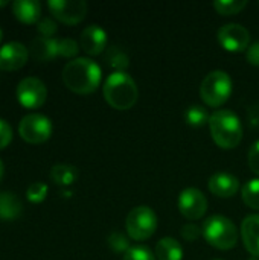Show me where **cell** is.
Instances as JSON below:
<instances>
[{"mask_svg": "<svg viewBox=\"0 0 259 260\" xmlns=\"http://www.w3.org/2000/svg\"><path fill=\"white\" fill-rule=\"evenodd\" d=\"M217 260H218V259H217Z\"/></svg>", "mask_w": 259, "mask_h": 260, "instance_id": "74e56055", "label": "cell"}, {"mask_svg": "<svg viewBox=\"0 0 259 260\" xmlns=\"http://www.w3.org/2000/svg\"><path fill=\"white\" fill-rule=\"evenodd\" d=\"M21 201L12 192H0V219L14 221L21 213Z\"/></svg>", "mask_w": 259, "mask_h": 260, "instance_id": "ac0fdd59", "label": "cell"}, {"mask_svg": "<svg viewBox=\"0 0 259 260\" xmlns=\"http://www.w3.org/2000/svg\"><path fill=\"white\" fill-rule=\"evenodd\" d=\"M209 117H211V114L202 105H191L185 111V120H186V123L191 125V126H195V128H200L205 123H209Z\"/></svg>", "mask_w": 259, "mask_h": 260, "instance_id": "603a6c76", "label": "cell"}, {"mask_svg": "<svg viewBox=\"0 0 259 260\" xmlns=\"http://www.w3.org/2000/svg\"><path fill=\"white\" fill-rule=\"evenodd\" d=\"M108 245L113 251L116 253H127L131 247H130V238H127L122 232H113L108 236Z\"/></svg>", "mask_w": 259, "mask_h": 260, "instance_id": "d4e9b609", "label": "cell"}, {"mask_svg": "<svg viewBox=\"0 0 259 260\" xmlns=\"http://www.w3.org/2000/svg\"><path fill=\"white\" fill-rule=\"evenodd\" d=\"M241 239L244 248L255 257H259V215H249L241 222Z\"/></svg>", "mask_w": 259, "mask_h": 260, "instance_id": "9a60e30c", "label": "cell"}, {"mask_svg": "<svg viewBox=\"0 0 259 260\" xmlns=\"http://www.w3.org/2000/svg\"><path fill=\"white\" fill-rule=\"evenodd\" d=\"M182 238L188 242H194L197 241L200 236H203V232H202V227L195 225V224H186L182 227V232H180Z\"/></svg>", "mask_w": 259, "mask_h": 260, "instance_id": "f546056e", "label": "cell"}, {"mask_svg": "<svg viewBox=\"0 0 259 260\" xmlns=\"http://www.w3.org/2000/svg\"><path fill=\"white\" fill-rule=\"evenodd\" d=\"M209 129L214 142L221 149H234L243 140L241 120L231 110H215L209 117Z\"/></svg>", "mask_w": 259, "mask_h": 260, "instance_id": "3957f363", "label": "cell"}, {"mask_svg": "<svg viewBox=\"0 0 259 260\" xmlns=\"http://www.w3.org/2000/svg\"><path fill=\"white\" fill-rule=\"evenodd\" d=\"M50 178L58 186H70L78 178V169L72 165H55L50 169Z\"/></svg>", "mask_w": 259, "mask_h": 260, "instance_id": "ffe728a7", "label": "cell"}, {"mask_svg": "<svg viewBox=\"0 0 259 260\" xmlns=\"http://www.w3.org/2000/svg\"><path fill=\"white\" fill-rule=\"evenodd\" d=\"M102 93L107 104L119 111L130 110L139 98L136 81L127 72L110 73L104 82Z\"/></svg>", "mask_w": 259, "mask_h": 260, "instance_id": "7a4b0ae2", "label": "cell"}, {"mask_svg": "<svg viewBox=\"0 0 259 260\" xmlns=\"http://www.w3.org/2000/svg\"><path fill=\"white\" fill-rule=\"evenodd\" d=\"M105 61L110 67L114 69V72H125L127 67L130 66V58L128 55L116 47V46H111L110 49H107V53H105Z\"/></svg>", "mask_w": 259, "mask_h": 260, "instance_id": "44dd1931", "label": "cell"}, {"mask_svg": "<svg viewBox=\"0 0 259 260\" xmlns=\"http://www.w3.org/2000/svg\"><path fill=\"white\" fill-rule=\"evenodd\" d=\"M246 56H247L249 64H252L255 67H259V41L249 46V49L246 52Z\"/></svg>", "mask_w": 259, "mask_h": 260, "instance_id": "d6a6232c", "label": "cell"}, {"mask_svg": "<svg viewBox=\"0 0 259 260\" xmlns=\"http://www.w3.org/2000/svg\"><path fill=\"white\" fill-rule=\"evenodd\" d=\"M5 5H8V2L6 0H0V8H3Z\"/></svg>", "mask_w": 259, "mask_h": 260, "instance_id": "e575fe53", "label": "cell"}, {"mask_svg": "<svg viewBox=\"0 0 259 260\" xmlns=\"http://www.w3.org/2000/svg\"><path fill=\"white\" fill-rule=\"evenodd\" d=\"M249 168L259 177V140H256L249 151Z\"/></svg>", "mask_w": 259, "mask_h": 260, "instance_id": "1f68e13d", "label": "cell"}, {"mask_svg": "<svg viewBox=\"0 0 259 260\" xmlns=\"http://www.w3.org/2000/svg\"><path fill=\"white\" fill-rule=\"evenodd\" d=\"M12 12L24 24H32L40 21L41 5L37 0H15L12 3Z\"/></svg>", "mask_w": 259, "mask_h": 260, "instance_id": "e0dca14e", "label": "cell"}, {"mask_svg": "<svg viewBox=\"0 0 259 260\" xmlns=\"http://www.w3.org/2000/svg\"><path fill=\"white\" fill-rule=\"evenodd\" d=\"M203 238L217 250H232L238 242L237 225L223 215H214L208 218L202 225Z\"/></svg>", "mask_w": 259, "mask_h": 260, "instance_id": "277c9868", "label": "cell"}, {"mask_svg": "<svg viewBox=\"0 0 259 260\" xmlns=\"http://www.w3.org/2000/svg\"><path fill=\"white\" fill-rule=\"evenodd\" d=\"M154 256L157 260H182L183 248L174 238H163L157 242Z\"/></svg>", "mask_w": 259, "mask_h": 260, "instance_id": "d6986e66", "label": "cell"}, {"mask_svg": "<svg viewBox=\"0 0 259 260\" xmlns=\"http://www.w3.org/2000/svg\"><path fill=\"white\" fill-rule=\"evenodd\" d=\"M79 52V44L73 38H63L58 40V56L73 58Z\"/></svg>", "mask_w": 259, "mask_h": 260, "instance_id": "4316f807", "label": "cell"}, {"mask_svg": "<svg viewBox=\"0 0 259 260\" xmlns=\"http://www.w3.org/2000/svg\"><path fill=\"white\" fill-rule=\"evenodd\" d=\"M122 260H157L154 253L143 247V245H136V247H131L125 254H124V259Z\"/></svg>", "mask_w": 259, "mask_h": 260, "instance_id": "484cf974", "label": "cell"}, {"mask_svg": "<svg viewBox=\"0 0 259 260\" xmlns=\"http://www.w3.org/2000/svg\"><path fill=\"white\" fill-rule=\"evenodd\" d=\"M29 58V49L18 43L11 41L0 47V70L15 72L21 69Z\"/></svg>", "mask_w": 259, "mask_h": 260, "instance_id": "7c38bea8", "label": "cell"}, {"mask_svg": "<svg viewBox=\"0 0 259 260\" xmlns=\"http://www.w3.org/2000/svg\"><path fill=\"white\" fill-rule=\"evenodd\" d=\"M2 37H3V32H2V27H0V40H2Z\"/></svg>", "mask_w": 259, "mask_h": 260, "instance_id": "8d00e7d4", "label": "cell"}, {"mask_svg": "<svg viewBox=\"0 0 259 260\" xmlns=\"http://www.w3.org/2000/svg\"><path fill=\"white\" fill-rule=\"evenodd\" d=\"M232 94V79L224 70H214L205 76L200 85V96L208 107L220 108Z\"/></svg>", "mask_w": 259, "mask_h": 260, "instance_id": "5b68a950", "label": "cell"}, {"mask_svg": "<svg viewBox=\"0 0 259 260\" xmlns=\"http://www.w3.org/2000/svg\"><path fill=\"white\" fill-rule=\"evenodd\" d=\"M179 210L189 221H198L206 215L208 200L205 193L195 187H188L180 192L179 197Z\"/></svg>", "mask_w": 259, "mask_h": 260, "instance_id": "8fae6325", "label": "cell"}, {"mask_svg": "<svg viewBox=\"0 0 259 260\" xmlns=\"http://www.w3.org/2000/svg\"><path fill=\"white\" fill-rule=\"evenodd\" d=\"M46 195H47V186L40 181L32 183L26 190V197L32 203H41L46 198Z\"/></svg>", "mask_w": 259, "mask_h": 260, "instance_id": "83f0119b", "label": "cell"}, {"mask_svg": "<svg viewBox=\"0 0 259 260\" xmlns=\"http://www.w3.org/2000/svg\"><path fill=\"white\" fill-rule=\"evenodd\" d=\"M2 177H3V163L0 161V180H2Z\"/></svg>", "mask_w": 259, "mask_h": 260, "instance_id": "836d02e7", "label": "cell"}, {"mask_svg": "<svg viewBox=\"0 0 259 260\" xmlns=\"http://www.w3.org/2000/svg\"><path fill=\"white\" fill-rule=\"evenodd\" d=\"M37 29H38V32H40L41 37L53 38V35H55L56 30H58V26H56V23H55L52 18L44 17V18H41V20L37 23Z\"/></svg>", "mask_w": 259, "mask_h": 260, "instance_id": "f1b7e54d", "label": "cell"}, {"mask_svg": "<svg viewBox=\"0 0 259 260\" xmlns=\"http://www.w3.org/2000/svg\"><path fill=\"white\" fill-rule=\"evenodd\" d=\"M47 88L38 78H24L17 85V99L24 108H38L46 102Z\"/></svg>", "mask_w": 259, "mask_h": 260, "instance_id": "9c48e42d", "label": "cell"}, {"mask_svg": "<svg viewBox=\"0 0 259 260\" xmlns=\"http://www.w3.org/2000/svg\"><path fill=\"white\" fill-rule=\"evenodd\" d=\"M247 6V0H217L214 8L221 15H235L240 14Z\"/></svg>", "mask_w": 259, "mask_h": 260, "instance_id": "cb8c5ba5", "label": "cell"}, {"mask_svg": "<svg viewBox=\"0 0 259 260\" xmlns=\"http://www.w3.org/2000/svg\"><path fill=\"white\" fill-rule=\"evenodd\" d=\"M208 189L218 198H232L240 190V180L229 172H215L208 181Z\"/></svg>", "mask_w": 259, "mask_h": 260, "instance_id": "5bb4252c", "label": "cell"}, {"mask_svg": "<svg viewBox=\"0 0 259 260\" xmlns=\"http://www.w3.org/2000/svg\"><path fill=\"white\" fill-rule=\"evenodd\" d=\"M29 52L37 61L46 62L58 56V40L56 38H46V37H35L29 44Z\"/></svg>", "mask_w": 259, "mask_h": 260, "instance_id": "2e32d148", "label": "cell"}, {"mask_svg": "<svg viewBox=\"0 0 259 260\" xmlns=\"http://www.w3.org/2000/svg\"><path fill=\"white\" fill-rule=\"evenodd\" d=\"M18 133L24 142L32 143V145H40V143H44L50 137L52 122L49 120V117L43 114L32 113V114L24 116L20 120Z\"/></svg>", "mask_w": 259, "mask_h": 260, "instance_id": "52a82bcc", "label": "cell"}, {"mask_svg": "<svg viewBox=\"0 0 259 260\" xmlns=\"http://www.w3.org/2000/svg\"><path fill=\"white\" fill-rule=\"evenodd\" d=\"M218 43L227 52H244L249 49L250 32L238 23H229L218 29Z\"/></svg>", "mask_w": 259, "mask_h": 260, "instance_id": "30bf717a", "label": "cell"}, {"mask_svg": "<svg viewBox=\"0 0 259 260\" xmlns=\"http://www.w3.org/2000/svg\"><path fill=\"white\" fill-rule=\"evenodd\" d=\"M47 6L58 21L70 26L82 21L89 9L84 0H49Z\"/></svg>", "mask_w": 259, "mask_h": 260, "instance_id": "ba28073f", "label": "cell"}, {"mask_svg": "<svg viewBox=\"0 0 259 260\" xmlns=\"http://www.w3.org/2000/svg\"><path fill=\"white\" fill-rule=\"evenodd\" d=\"M79 46L87 55H99L107 47V34L105 30L98 24L87 26L79 37Z\"/></svg>", "mask_w": 259, "mask_h": 260, "instance_id": "4fadbf2b", "label": "cell"}, {"mask_svg": "<svg viewBox=\"0 0 259 260\" xmlns=\"http://www.w3.org/2000/svg\"><path fill=\"white\" fill-rule=\"evenodd\" d=\"M241 198L247 207L259 210V178L247 181L241 187Z\"/></svg>", "mask_w": 259, "mask_h": 260, "instance_id": "7402d4cb", "label": "cell"}, {"mask_svg": "<svg viewBox=\"0 0 259 260\" xmlns=\"http://www.w3.org/2000/svg\"><path fill=\"white\" fill-rule=\"evenodd\" d=\"M12 140V129H11V125L0 119V149L6 148Z\"/></svg>", "mask_w": 259, "mask_h": 260, "instance_id": "4dcf8cb0", "label": "cell"}, {"mask_svg": "<svg viewBox=\"0 0 259 260\" xmlns=\"http://www.w3.org/2000/svg\"><path fill=\"white\" fill-rule=\"evenodd\" d=\"M64 85L78 94L93 93L102 78L101 67L90 58H75L69 61L61 73Z\"/></svg>", "mask_w": 259, "mask_h": 260, "instance_id": "6da1fadb", "label": "cell"}, {"mask_svg": "<svg viewBox=\"0 0 259 260\" xmlns=\"http://www.w3.org/2000/svg\"><path fill=\"white\" fill-rule=\"evenodd\" d=\"M249 260H259V257H255V256H250V259Z\"/></svg>", "mask_w": 259, "mask_h": 260, "instance_id": "d590c367", "label": "cell"}, {"mask_svg": "<svg viewBox=\"0 0 259 260\" xmlns=\"http://www.w3.org/2000/svg\"><path fill=\"white\" fill-rule=\"evenodd\" d=\"M157 230V216L148 206L134 207L125 219V232L130 239L143 242L150 239Z\"/></svg>", "mask_w": 259, "mask_h": 260, "instance_id": "8992f818", "label": "cell"}]
</instances>
